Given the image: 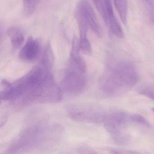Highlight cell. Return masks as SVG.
Returning a JSON list of instances; mask_svg holds the SVG:
<instances>
[{
	"mask_svg": "<svg viewBox=\"0 0 154 154\" xmlns=\"http://www.w3.org/2000/svg\"><path fill=\"white\" fill-rule=\"evenodd\" d=\"M135 66L127 60L109 63L100 79L101 90L109 96L119 95L131 89L138 82Z\"/></svg>",
	"mask_w": 154,
	"mask_h": 154,
	"instance_id": "1",
	"label": "cell"
},
{
	"mask_svg": "<svg viewBox=\"0 0 154 154\" xmlns=\"http://www.w3.org/2000/svg\"><path fill=\"white\" fill-rule=\"evenodd\" d=\"M53 66L40 60L26 74L11 83L9 100L22 105L32 103L37 89Z\"/></svg>",
	"mask_w": 154,
	"mask_h": 154,
	"instance_id": "2",
	"label": "cell"
},
{
	"mask_svg": "<svg viewBox=\"0 0 154 154\" xmlns=\"http://www.w3.org/2000/svg\"><path fill=\"white\" fill-rule=\"evenodd\" d=\"M86 71L87 69L68 63L61 83L63 91L74 95L82 93L86 86Z\"/></svg>",
	"mask_w": 154,
	"mask_h": 154,
	"instance_id": "3",
	"label": "cell"
},
{
	"mask_svg": "<svg viewBox=\"0 0 154 154\" xmlns=\"http://www.w3.org/2000/svg\"><path fill=\"white\" fill-rule=\"evenodd\" d=\"M130 120V115L122 111H114L106 114L103 121L106 130L110 133L115 142L119 144H126L128 136L123 131Z\"/></svg>",
	"mask_w": 154,
	"mask_h": 154,
	"instance_id": "4",
	"label": "cell"
},
{
	"mask_svg": "<svg viewBox=\"0 0 154 154\" xmlns=\"http://www.w3.org/2000/svg\"><path fill=\"white\" fill-rule=\"evenodd\" d=\"M63 91L55 81L51 72L44 77L36 91L34 103H57L62 100Z\"/></svg>",
	"mask_w": 154,
	"mask_h": 154,
	"instance_id": "5",
	"label": "cell"
},
{
	"mask_svg": "<svg viewBox=\"0 0 154 154\" xmlns=\"http://www.w3.org/2000/svg\"><path fill=\"white\" fill-rule=\"evenodd\" d=\"M69 117L75 121L99 123L104 121L106 114L100 108L85 104H73L67 107Z\"/></svg>",
	"mask_w": 154,
	"mask_h": 154,
	"instance_id": "6",
	"label": "cell"
},
{
	"mask_svg": "<svg viewBox=\"0 0 154 154\" xmlns=\"http://www.w3.org/2000/svg\"><path fill=\"white\" fill-rule=\"evenodd\" d=\"M42 132L41 129L35 126L26 129L11 144L10 150L19 151L36 146L42 139Z\"/></svg>",
	"mask_w": 154,
	"mask_h": 154,
	"instance_id": "7",
	"label": "cell"
},
{
	"mask_svg": "<svg viewBox=\"0 0 154 154\" xmlns=\"http://www.w3.org/2000/svg\"><path fill=\"white\" fill-rule=\"evenodd\" d=\"M74 16L80 33V38L79 40L80 50L84 54L90 55L92 54V48L88 38L89 25L84 16L77 7L75 10Z\"/></svg>",
	"mask_w": 154,
	"mask_h": 154,
	"instance_id": "8",
	"label": "cell"
},
{
	"mask_svg": "<svg viewBox=\"0 0 154 154\" xmlns=\"http://www.w3.org/2000/svg\"><path fill=\"white\" fill-rule=\"evenodd\" d=\"M76 7L84 16L89 26L94 33L99 38L102 36V31L96 14L87 0H80Z\"/></svg>",
	"mask_w": 154,
	"mask_h": 154,
	"instance_id": "9",
	"label": "cell"
},
{
	"mask_svg": "<svg viewBox=\"0 0 154 154\" xmlns=\"http://www.w3.org/2000/svg\"><path fill=\"white\" fill-rule=\"evenodd\" d=\"M40 51L39 41L33 37H29L19 54L20 59L27 62L36 60Z\"/></svg>",
	"mask_w": 154,
	"mask_h": 154,
	"instance_id": "10",
	"label": "cell"
},
{
	"mask_svg": "<svg viewBox=\"0 0 154 154\" xmlns=\"http://www.w3.org/2000/svg\"><path fill=\"white\" fill-rule=\"evenodd\" d=\"M107 20L108 26L109 27L112 33L116 37L122 39L124 37V34L120 25L119 23L114 12L111 0H104Z\"/></svg>",
	"mask_w": 154,
	"mask_h": 154,
	"instance_id": "11",
	"label": "cell"
},
{
	"mask_svg": "<svg viewBox=\"0 0 154 154\" xmlns=\"http://www.w3.org/2000/svg\"><path fill=\"white\" fill-rule=\"evenodd\" d=\"M7 34L10 39L13 48L17 49L21 47L25 41L24 32L21 28L11 27L8 29Z\"/></svg>",
	"mask_w": 154,
	"mask_h": 154,
	"instance_id": "12",
	"label": "cell"
},
{
	"mask_svg": "<svg viewBox=\"0 0 154 154\" xmlns=\"http://www.w3.org/2000/svg\"><path fill=\"white\" fill-rule=\"evenodd\" d=\"M114 5L124 25H126L128 11V0H114Z\"/></svg>",
	"mask_w": 154,
	"mask_h": 154,
	"instance_id": "13",
	"label": "cell"
},
{
	"mask_svg": "<svg viewBox=\"0 0 154 154\" xmlns=\"http://www.w3.org/2000/svg\"><path fill=\"white\" fill-rule=\"evenodd\" d=\"M37 2V0H23V11L26 16L29 17L34 14Z\"/></svg>",
	"mask_w": 154,
	"mask_h": 154,
	"instance_id": "14",
	"label": "cell"
},
{
	"mask_svg": "<svg viewBox=\"0 0 154 154\" xmlns=\"http://www.w3.org/2000/svg\"><path fill=\"white\" fill-rule=\"evenodd\" d=\"M97 10L100 14L105 25L108 26V20L104 0H92Z\"/></svg>",
	"mask_w": 154,
	"mask_h": 154,
	"instance_id": "15",
	"label": "cell"
},
{
	"mask_svg": "<svg viewBox=\"0 0 154 154\" xmlns=\"http://www.w3.org/2000/svg\"><path fill=\"white\" fill-rule=\"evenodd\" d=\"M130 120L131 122L145 125L146 126H149V122L141 115L139 114H135L130 115Z\"/></svg>",
	"mask_w": 154,
	"mask_h": 154,
	"instance_id": "16",
	"label": "cell"
},
{
	"mask_svg": "<svg viewBox=\"0 0 154 154\" xmlns=\"http://www.w3.org/2000/svg\"><path fill=\"white\" fill-rule=\"evenodd\" d=\"M138 92L140 94L154 100V90L150 87H142L139 89Z\"/></svg>",
	"mask_w": 154,
	"mask_h": 154,
	"instance_id": "17",
	"label": "cell"
},
{
	"mask_svg": "<svg viewBox=\"0 0 154 154\" xmlns=\"http://www.w3.org/2000/svg\"><path fill=\"white\" fill-rule=\"evenodd\" d=\"M151 9L154 11V0H143Z\"/></svg>",
	"mask_w": 154,
	"mask_h": 154,
	"instance_id": "18",
	"label": "cell"
},
{
	"mask_svg": "<svg viewBox=\"0 0 154 154\" xmlns=\"http://www.w3.org/2000/svg\"><path fill=\"white\" fill-rule=\"evenodd\" d=\"M152 111H153V112H154V108H153L152 109Z\"/></svg>",
	"mask_w": 154,
	"mask_h": 154,
	"instance_id": "19",
	"label": "cell"
}]
</instances>
